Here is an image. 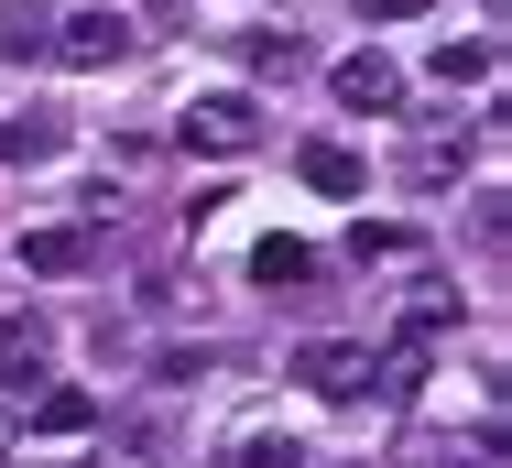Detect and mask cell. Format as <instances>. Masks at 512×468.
<instances>
[{"label": "cell", "instance_id": "cell-9", "mask_svg": "<svg viewBox=\"0 0 512 468\" xmlns=\"http://www.w3.org/2000/svg\"><path fill=\"white\" fill-rule=\"evenodd\" d=\"M88 425H99V392H77V381L33 392V436H88Z\"/></svg>", "mask_w": 512, "mask_h": 468}, {"label": "cell", "instance_id": "cell-1", "mask_svg": "<svg viewBox=\"0 0 512 468\" xmlns=\"http://www.w3.org/2000/svg\"><path fill=\"white\" fill-rule=\"evenodd\" d=\"M186 153H218V164H240V153H262V98H240V88H207V98H186Z\"/></svg>", "mask_w": 512, "mask_h": 468}, {"label": "cell", "instance_id": "cell-15", "mask_svg": "<svg viewBox=\"0 0 512 468\" xmlns=\"http://www.w3.org/2000/svg\"><path fill=\"white\" fill-rule=\"evenodd\" d=\"M251 66H262V77H295L306 44H295V33H251Z\"/></svg>", "mask_w": 512, "mask_h": 468}, {"label": "cell", "instance_id": "cell-17", "mask_svg": "<svg viewBox=\"0 0 512 468\" xmlns=\"http://www.w3.org/2000/svg\"><path fill=\"white\" fill-rule=\"evenodd\" d=\"M99 468H153V458H142V447H99Z\"/></svg>", "mask_w": 512, "mask_h": 468}, {"label": "cell", "instance_id": "cell-3", "mask_svg": "<svg viewBox=\"0 0 512 468\" xmlns=\"http://www.w3.org/2000/svg\"><path fill=\"white\" fill-rule=\"evenodd\" d=\"M295 381H306L316 403H360V392H371V349H349V338H306V349H295Z\"/></svg>", "mask_w": 512, "mask_h": 468}, {"label": "cell", "instance_id": "cell-12", "mask_svg": "<svg viewBox=\"0 0 512 468\" xmlns=\"http://www.w3.org/2000/svg\"><path fill=\"white\" fill-rule=\"evenodd\" d=\"M480 77H491V44H480V33H469V44L447 33V44H436V88H480Z\"/></svg>", "mask_w": 512, "mask_h": 468}, {"label": "cell", "instance_id": "cell-7", "mask_svg": "<svg viewBox=\"0 0 512 468\" xmlns=\"http://www.w3.org/2000/svg\"><path fill=\"white\" fill-rule=\"evenodd\" d=\"M218 468H306V436H295V425H240V436L218 447Z\"/></svg>", "mask_w": 512, "mask_h": 468}, {"label": "cell", "instance_id": "cell-8", "mask_svg": "<svg viewBox=\"0 0 512 468\" xmlns=\"http://www.w3.org/2000/svg\"><path fill=\"white\" fill-rule=\"evenodd\" d=\"M295 175H306L316 196H371V164H360L349 142H306V153H295Z\"/></svg>", "mask_w": 512, "mask_h": 468}, {"label": "cell", "instance_id": "cell-4", "mask_svg": "<svg viewBox=\"0 0 512 468\" xmlns=\"http://www.w3.org/2000/svg\"><path fill=\"white\" fill-rule=\"evenodd\" d=\"M327 88H338V109H371V120H393V109H404V66H393L382 44H360V55H338V77H327Z\"/></svg>", "mask_w": 512, "mask_h": 468}, {"label": "cell", "instance_id": "cell-6", "mask_svg": "<svg viewBox=\"0 0 512 468\" xmlns=\"http://www.w3.org/2000/svg\"><path fill=\"white\" fill-rule=\"evenodd\" d=\"M88 262H99V229H22V273L66 283V273H88Z\"/></svg>", "mask_w": 512, "mask_h": 468}, {"label": "cell", "instance_id": "cell-16", "mask_svg": "<svg viewBox=\"0 0 512 468\" xmlns=\"http://www.w3.org/2000/svg\"><path fill=\"white\" fill-rule=\"evenodd\" d=\"M436 0H360V22H425Z\"/></svg>", "mask_w": 512, "mask_h": 468}, {"label": "cell", "instance_id": "cell-2", "mask_svg": "<svg viewBox=\"0 0 512 468\" xmlns=\"http://www.w3.org/2000/svg\"><path fill=\"white\" fill-rule=\"evenodd\" d=\"M44 55H55L66 77H109V66L131 55V22H120L109 0H88V11H66V22H44Z\"/></svg>", "mask_w": 512, "mask_h": 468}, {"label": "cell", "instance_id": "cell-11", "mask_svg": "<svg viewBox=\"0 0 512 468\" xmlns=\"http://www.w3.org/2000/svg\"><path fill=\"white\" fill-rule=\"evenodd\" d=\"M251 283H316V251H306V240H284V229H273V240L251 251Z\"/></svg>", "mask_w": 512, "mask_h": 468}, {"label": "cell", "instance_id": "cell-14", "mask_svg": "<svg viewBox=\"0 0 512 468\" xmlns=\"http://www.w3.org/2000/svg\"><path fill=\"white\" fill-rule=\"evenodd\" d=\"M0 55H44V11L33 0H0Z\"/></svg>", "mask_w": 512, "mask_h": 468}, {"label": "cell", "instance_id": "cell-5", "mask_svg": "<svg viewBox=\"0 0 512 468\" xmlns=\"http://www.w3.org/2000/svg\"><path fill=\"white\" fill-rule=\"evenodd\" d=\"M44 371H55V327H44L33 305H22V316H0V381L22 392V381H44Z\"/></svg>", "mask_w": 512, "mask_h": 468}, {"label": "cell", "instance_id": "cell-10", "mask_svg": "<svg viewBox=\"0 0 512 468\" xmlns=\"http://www.w3.org/2000/svg\"><path fill=\"white\" fill-rule=\"evenodd\" d=\"M55 153H66V131H55L44 109H11V120H0V164H55Z\"/></svg>", "mask_w": 512, "mask_h": 468}, {"label": "cell", "instance_id": "cell-18", "mask_svg": "<svg viewBox=\"0 0 512 468\" xmlns=\"http://www.w3.org/2000/svg\"><path fill=\"white\" fill-rule=\"evenodd\" d=\"M0 458H11V414H0Z\"/></svg>", "mask_w": 512, "mask_h": 468}, {"label": "cell", "instance_id": "cell-13", "mask_svg": "<svg viewBox=\"0 0 512 468\" xmlns=\"http://www.w3.org/2000/svg\"><path fill=\"white\" fill-rule=\"evenodd\" d=\"M349 251H360V262H414V229H393V218H360V229H349Z\"/></svg>", "mask_w": 512, "mask_h": 468}]
</instances>
